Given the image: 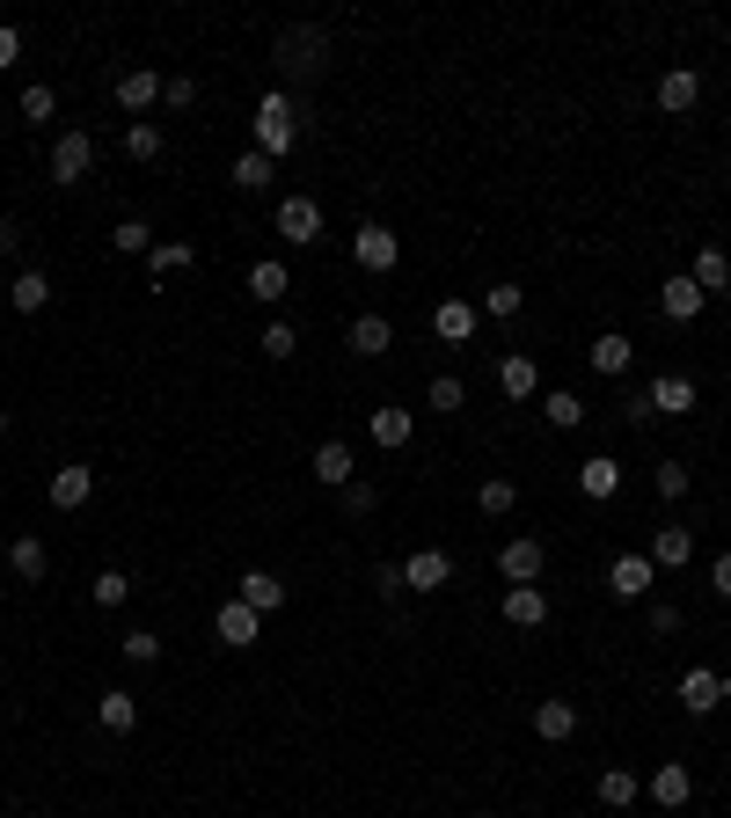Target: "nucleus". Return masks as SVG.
Segmentation results:
<instances>
[{
    "label": "nucleus",
    "mask_w": 731,
    "mask_h": 818,
    "mask_svg": "<svg viewBox=\"0 0 731 818\" xmlns=\"http://www.w3.org/2000/svg\"><path fill=\"white\" fill-rule=\"evenodd\" d=\"M637 775H629V767H600V804H608V811H629V804H637Z\"/></svg>",
    "instance_id": "c85d7f7f"
},
{
    "label": "nucleus",
    "mask_w": 731,
    "mask_h": 818,
    "mask_svg": "<svg viewBox=\"0 0 731 818\" xmlns=\"http://www.w3.org/2000/svg\"><path fill=\"white\" fill-rule=\"evenodd\" d=\"M659 307H665V322H695V314L710 307V293H702L695 279H665L659 285Z\"/></svg>",
    "instance_id": "ddd939ff"
},
{
    "label": "nucleus",
    "mask_w": 731,
    "mask_h": 818,
    "mask_svg": "<svg viewBox=\"0 0 731 818\" xmlns=\"http://www.w3.org/2000/svg\"><path fill=\"white\" fill-rule=\"evenodd\" d=\"M293 344H300V336L286 330V322H271V330H263V358H293Z\"/></svg>",
    "instance_id": "de8ad7c7"
},
{
    "label": "nucleus",
    "mask_w": 731,
    "mask_h": 818,
    "mask_svg": "<svg viewBox=\"0 0 731 818\" xmlns=\"http://www.w3.org/2000/svg\"><path fill=\"white\" fill-rule=\"evenodd\" d=\"M0 432H8V410H0Z\"/></svg>",
    "instance_id": "5fc2aeb1"
},
{
    "label": "nucleus",
    "mask_w": 731,
    "mask_h": 818,
    "mask_svg": "<svg viewBox=\"0 0 731 818\" xmlns=\"http://www.w3.org/2000/svg\"><path fill=\"white\" fill-rule=\"evenodd\" d=\"M286 285H293V279H286V263H271V256L249 263V300H286Z\"/></svg>",
    "instance_id": "c756f323"
},
{
    "label": "nucleus",
    "mask_w": 731,
    "mask_h": 818,
    "mask_svg": "<svg viewBox=\"0 0 731 818\" xmlns=\"http://www.w3.org/2000/svg\"><path fill=\"white\" fill-rule=\"evenodd\" d=\"M461 402H469V387L453 381V373H439V381H432V410H461Z\"/></svg>",
    "instance_id": "a18cd8bd"
},
{
    "label": "nucleus",
    "mask_w": 731,
    "mask_h": 818,
    "mask_svg": "<svg viewBox=\"0 0 731 818\" xmlns=\"http://www.w3.org/2000/svg\"><path fill=\"white\" fill-rule=\"evenodd\" d=\"M541 417L557 424V432H578V424H585V402H578V395H571V387H557V395L541 402Z\"/></svg>",
    "instance_id": "473e14b6"
},
{
    "label": "nucleus",
    "mask_w": 731,
    "mask_h": 818,
    "mask_svg": "<svg viewBox=\"0 0 731 818\" xmlns=\"http://www.w3.org/2000/svg\"><path fill=\"white\" fill-rule=\"evenodd\" d=\"M680 701H688L695 716H710L717 701H724V679H717V673H702V665H695V673H680Z\"/></svg>",
    "instance_id": "b1692460"
},
{
    "label": "nucleus",
    "mask_w": 731,
    "mask_h": 818,
    "mask_svg": "<svg viewBox=\"0 0 731 818\" xmlns=\"http://www.w3.org/2000/svg\"><path fill=\"white\" fill-rule=\"evenodd\" d=\"M300 140V118H293V95H286V88H271V95H263L257 103V154H271L279 161L286 147Z\"/></svg>",
    "instance_id": "f257e3e1"
},
{
    "label": "nucleus",
    "mask_w": 731,
    "mask_h": 818,
    "mask_svg": "<svg viewBox=\"0 0 731 818\" xmlns=\"http://www.w3.org/2000/svg\"><path fill=\"white\" fill-rule=\"evenodd\" d=\"M16 59H22V37L8 30V22H0V67H16Z\"/></svg>",
    "instance_id": "3c124183"
},
{
    "label": "nucleus",
    "mask_w": 731,
    "mask_h": 818,
    "mask_svg": "<svg viewBox=\"0 0 731 818\" xmlns=\"http://www.w3.org/2000/svg\"><path fill=\"white\" fill-rule=\"evenodd\" d=\"M16 249H22V226L8 220V212H0V256H16Z\"/></svg>",
    "instance_id": "603ef678"
},
{
    "label": "nucleus",
    "mask_w": 731,
    "mask_h": 818,
    "mask_svg": "<svg viewBox=\"0 0 731 818\" xmlns=\"http://www.w3.org/2000/svg\"><path fill=\"white\" fill-rule=\"evenodd\" d=\"M314 483H330V489L359 483V461H351L344 438H322V446H314Z\"/></svg>",
    "instance_id": "9d476101"
},
{
    "label": "nucleus",
    "mask_w": 731,
    "mask_h": 818,
    "mask_svg": "<svg viewBox=\"0 0 731 818\" xmlns=\"http://www.w3.org/2000/svg\"><path fill=\"white\" fill-rule=\"evenodd\" d=\"M534 381H541V373H534V358H527V351H512L505 366H498V387H505L512 402H520V395H534Z\"/></svg>",
    "instance_id": "7c9ffc66"
},
{
    "label": "nucleus",
    "mask_w": 731,
    "mask_h": 818,
    "mask_svg": "<svg viewBox=\"0 0 731 818\" xmlns=\"http://www.w3.org/2000/svg\"><path fill=\"white\" fill-rule=\"evenodd\" d=\"M644 402H651V417H688V410H695V381H688V373H659V381L644 387Z\"/></svg>",
    "instance_id": "423d86ee"
},
{
    "label": "nucleus",
    "mask_w": 731,
    "mask_h": 818,
    "mask_svg": "<svg viewBox=\"0 0 731 818\" xmlns=\"http://www.w3.org/2000/svg\"><path fill=\"white\" fill-rule=\"evenodd\" d=\"M351 256H359V271H395L402 242H395V234H388V226L359 220V234H351Z\"/></svg>",
    "instance_id": "7ed1b4c3"
},
{
    "label": "nucleus",
    "mask_w": 731,
    "mask_h": 818,
    "mask_svg": "<svg viewBox=\"0 0 731 818\" xmlns=\"http://www.w3.org/2000/svg\"><path fill=\"white\" fill-rule=\"evenodd\" d=\"M118 650H124V658H132V665H154V658H161V636H147V628H132V636H124Z\"/></svg>",
    "instance_id": "37998d69"
},
{
    "label": "nucleus",
    "mask_w": 731,
    "mask_h": 818,
    "mask_svg": "<svg viewBox=\"0 0 731 818\" xmlns=\"http://www.w3.org/2000/svg\"><path fill=\"white\" fill-rule=\"evenodd\" d=\"M688 279H695L702 285V293H724V285H731V256H724V249H695V271H688Z\"/></svg>",
    "instance_id": "bb28decb"
},
{
    "label": "nucleus",
    "mask_w": 731,
    "mask_h": 818,
    "mask_svg": "<svg viewBox=\"0 0 731 818\" xmlns=\"http://www.w3.org/2000/svg\"><path fill=\"white\" fill-rule=\"evenodd\" d=\"M161 103H169V110H191L198 103V81H191V73H169V81H161Z\"/></svg>",
    "instance_id": "79ce46f5"
},
{
    "label": "nucleus",
    "mask_w": 731,
    "mask_h": 818,
    "mask_svg": "<svg viewBox=\"0 0 731 818\" xmlns=\"http://www.w3.org/2000/svg\"><path fill=\"white\" fill-rule=\"evenodd\" d=\"M475 818H490V811H475Z\"/></svg>",
    "instance_id": "6e6d98bb"
},
{
    "label": "nucleus",
    "mask_w": 731,
    "mask_h": 818,
    "mask_svg": "<svg viewBox=\"0 0 731 818\" xmlns=\"http://www.w3.org/2000/svg\"><path fill=\"white\" fill-rule=\"evenodd\" d=\"M212 636H220L227 650H249V644L263 636V614H257V607H242V599H227V607L212 614Z\"/></svg>",
    "instance_id": "20e7f679"
},
{
    "label": "nucleus",
    "mask_w": 731,
    "mask_h": 818,
    "mask_svg": "<svg viewBox=\"0 0 731 818\" xmlns=\"http://www.w3.org/2000/svg\"><path fill=\"white\" fill-rule=\"evenodd\" d=\"M505 622L512 628H541V622H549V593H541V585H512V593H505Z\"/></svg>",
    "instance_id": "f3484780"
},
{
    "label": "nucleus",
    "mask_w": 731,
    "mask_h": 818,
    "mask_svg": "<svg viewBox=\"0 0 731 818\" xmlns=\"http://www.w3.org/2000/svg\"><path fill=\"white\" fill-rule=\"evenodd\" d=\"M644 556L659 563V570H688V563H695V534H688V526H659Z\"/></svg>",
    "instance_id": "9b49d317"
},
{
    "label": "nucleus",
    "mask_w": 731,
    "mask_h": 818,
    "mask_svg": "<svg viewBox=\"0 0 731 818\" xmlns=\"http://www.w3.org/2000/svg\"><path fill=\"white\" fill-rule=\"evenodd\" d=\"M279 67L293 73V81L300 73H322V30H286L279 37Z\"/></svg>",
    "instance_id": "6e6552de"
},
{
    "label": "nucleus",
    "mask_w": 731,
    "mask_h": 818,
    "mask_svg": "<svg viewBox=\"0 0 731 818\" xmlns=\"http://www.w3.org/2000/svg\"><path fill=\"white\" fill-rule=\"evenodd\" d=\"M234 183H242V191H263V183H271V154H257V147H249V154L234 161Z\"/></svg>",
    "instance_id": "a19ab883"
},
{
    "label": "nucleus",
    "mask_w": 731,
    "mask_h": 818,
    "mask_svg": "<svg viewBox=\"0 0 731 818\" xmlns=\"http://www.w3.org/2000/svg\"><path fill=\"white\" fill-rule=\"evenodd\" d=\"M717 599H731V548L717 556Z\"/></svg>",
    "instance_id": "864d4df0"
},
{
    "label": "nucleus",
    "mask_w": 731,
    "mask_h": 818,
    "mask_svg": "<svg viewBox=\"0 0 731 818\" xmlns=\"http://www.w3.org/2000/svg\"><path fill=\"white\" fill-rule=\"evenodd\" d=\"M520 307H527V293H520V285H490V293H483V314H490V322H512Z\"/></svg>",
    "instance_id": "ea45409f"
},
{
    "label": "nucleus",
    "mask_w": 731,
    "mask_h": 818,
    "mask_svg": "<svg viewBox=\"0 0 731 818\" xmlns=\"http://www.w3.org/2000/svg\"><path fill=\"white\" fill-rule=\"evenodd\" d=\"M8 570H16V577H30V585H37V577L52 570V556H44V541H37V534H16V541H8Z\"/></svg>",
    "instance_id": "393cba45"
},
{
    "label": "nucleus",
    "mask_w": 731,
    "mask_h": 818,
    "mask_svg": "<svg viewBox=\"0 0 731 818\" xmlns=\"http://www.w3.org/2000/svg\"><path fill=\"white\" fill-rule=\"evenodd\" d=\"M8 300H16V314H37L44 300H52V279H44V271H16V293Z\"/></svg>",
    "instance_id": "2f4dec72"
},
{
    "label": "nucleus",
    "mask_w": 731,
    "mask_h": 818,
    "mask_svg": "<svg viewBox=\"0 0 731 818\" xmlns=\"http://www.w3.org/2000/svg\"><path fill=\"white\" fill-rule=\"evenodd\" d=\"M651 585H659V563L651 556H614V570H608L614 599H651Z\"/></svg>",
    "instance_id": "39448f33"
},
{
    "label": "nucleus",
    "mask_w": 731,
    "mask_h": 818,
    "mask_svg": "<svg viewBox=\"0 0 731 818\" xmlns=\"http://www.w3.org/2000/svg\"><path fill=\"white\" fill-rule=\"evenodd\" d=\"M659 497H688V468L680 461H659Z\"/></svg>",
    "instance_id": "09e8293b"
},
{
    "label": "nucleus",
    "mask_w": 731,
    "mask_h": 818,
    "mask_svg": "<svg viewBox=\"0 0 731 818\" xmlns=\"http://www.w3.org/2000/svg\"><path fill=\"white\" fill-rule=\"evenodd\" d=\"M279 242H293V249L322 242V205L314 198H279Z\"/></svg>",
    "instance_id": "f03ea898"
},
{
    "label": "nucleus",
    "mask_w": 731,
    "mask_h": 818,
    "mask_svg": "<svg viewBox=\"0 0 731 818\" xmlns=\"http://www.w3.org/2000/svg\"><path fill=\"white\" fill-rule=\"evenodd\" d=\"M578 731V709L571 701H541L534 709V738H549V746H563V738Z\"/></svg>",
    "instance_id": "a878e982"
},
{
    "label": "nucleus",
    "mask_w": 731,
    "mask_h": 818,
    "mask_svg": "<svg viewBox=\"0 0 731 818\" xmlns=\"http://www.w3.org/2000/svg\"><path fill=\"white\" fill-rule=\"evenodd\" d=\"M52 118H59V95H52V88H44V81L22 88V124H52Z\"/></svg>",
    "instance_id": "4c0bfd02"
},
{
    "label": "nucleus",
    "mask_w": 731,
    "mask_h": 818,
    "mask_svg": "<svg viewBox=\"0 0 731 818\" xmlns=\"http://www.w3.org/2000/svg\"><path fill=\"white\" fill-rule=\"evenodd\" d=\"M88 497H96V468H81V461H67V468L52 475V505H59V512H81Z\"/></svg>",
    "instance_id": "4468645a"
},
{
    "label": "nucleus",
    "mask_w": 731,
    "mask_h": 818,
    "mask_svg": "<svg viewBox=\"0 0 731 818\" xmlns=\"http://www.w3.org/2000/svg\"><path fill=\"white\" fill-rule=\"evenodd\" d=\"M88 593H96V607H124V599H132V577H124V570H96Z\"/></svg>",
    "instance_id": "58836bf2"
},
{
    "label": "nucleus",
    "mask_w": 731,
    "mask_h": 818,
    "mask_svg": "<svg viewBox=\"0 0 731 818\" xmlns=\"http://www.w3.org/2000/svg\"><path fill=\"white\" fill-rule=\"evenodd\" d=\"M695 103H702V73H695V67H673V73H659V110L688 118Z\"/></svg>",
    "instance_id": "1a4fd4ad"
},
{
    "label": "nucleus",
    "mask_w": 731,
    "mask_h": 818,
    "mask_svg": "<svg viewBox=\"0 0 731 818\" xmlns=\"http://www.w3.org/2000/svg\"><path fill=\"white\" fill-rule=\"evenodd\" d=\"M695 797V775L680 760H659V775H651V804H665V811H680V804Z\"/></svg>",
    "instance_id": "2eb2a0df"
},
{
    "label": "nucleus",
    "mask_w": 731,
    "mask_h": 818,
    "mask_svg": "<svg viewBox=\"0 0 731 818\" xmlns=\"http://www.w3.org/2000/svg\"><path fill=\"white\" fill-rule=\"evenodd\" d=\"M118 103L140 118V110H154L161 103V73H147V67H132V73H118Z\"/></svg>",
    "instance_id": "a211bd4d"
},
{
    "label": "nucleus",
    "mask_w": 731,
    "mask_h": 818,
    "mask_svg": "<svg viewBox=\"0 0 731 818\" xmlns=\"http://www.w3.org/2000/svg\"><path fill=\"white\" fill-rule=\"evenodd\" d=\"M110 249H124V256H154V226H147V220H118Z\"/></svg>",
    "instance_id": "f704fd0d"
},
{
    "label": "nucleus",
    "mask_w": 731,
    "mask_h": 818,
    "mask_svg": "<svg viewBox=\"0 0 731 818\" xmlns=\"http://www.w3.org/2000/svg\"><path fill=\"white\" fill-rule=\"evenodd\" d=\"M373 446H410V410H373Z\"/></svg>",
    "instance_id": "c9c22d12"
},
{
    "label": "nucleus",
    "mask_w": 731,
    "mask_h": 818,
    "mask_svg": "<svg viewBox=\"0 0 731 818\" xmlns=\"http://www.w3.org/2000/svg\"><path fill=\"white\" fill-rule=\"evenodd\" d=\"M88 169H96V140H88V132H59V147H52V175H59V183H81Z\"/></svg>",
    "instance_id": "0eeeda50"
},
{
    "label": "nucleus",
    "mask_w": 731,
    "mask_h": 818,
    "mask_svg": "<svg viewBox=\"0 0 731 818\" xmlns=\"http://www.w3.org/2000/svg\"><path fill=\"white\" fill-rule=\"evenodd\" d=\"M498 570H505L512 585H534V577H541V541H534V534L505 541V556H498Z\"/></svg>",
    "instance_id": "dca6fc26"
},
{
    "label": "nucleus",
    "mask_w": 731,
    "mask_h": 818,
    "mask_svg": "<svg viewBox=\"0 0 731 818\" xmlns=\"http://www.w3.org/2000/svg\"><path fill=\"white\" fill-rule=\"evenodd\" d=\"M447 577H453V556H447V548H418V556L402 563V585H418V593H439Z\"/></svg>",
    "instance_id": "f8f14e48"
},
{
    "label": "nucleus",
    "mask_w": 731,
    "mask_h": 818,
    "mask_svg": "<svg viewBox=\"0 0 731 818\" xmlns=\"http://www.w3.org/2000/svg\"><path fill=\"white\" fill-rule=\"evenodd\" d=\"M585 358H592V373H608V381H614V373H629V358H637V344H629V336H592V351H585Z\"/></svg>",
    "instance_id": "5701e85b"
},
{
    "label": "nucleus",
    "mask_w": 731,
    "mask_h": 818,
    "mask_svg": "<svg viewBox=\"0 0 731 818\" xmlns=\"http://www.w3.org/2000/svg\"><path fill=\"white\" fill-rule=\"evenodd\" d=\"M234 599H242V607H257V614H279V607H286V585H279L271 570H242V593H234Z\"/></svg>",
    "instance_id": "6ab92c4d"
},
{
    "label": "nucleus",
    "mask_w": 731,
    "mask_h": 818,
    "mask_svg": "<svg viewBox=\"0 0 731 818\" xmlns=\"http://www.w3.org/2000/svg\"><path fill=\"white\" fill-rule=\"evenodd\" d=\"M96 716H103V731H132V724H140V701L124 695V687H110V695H96Z\"/></svg>",
    "instance_id": "cd10ccee"
},
{
    "label": "nucleus",
    "mask_w": 731,
    "mask_h": 818,
    "mask_svg": "<svg viewBox=\"0 0 731 818\" xmlns=\"http://www.w3.org/2000/svg\"><path fill=\"white\" fill-rule=\"evenodd\" d=\"M432 330L447 336V344H469V336H475V300H439Z\"/></svg>",
    "instance_id": "412c9836"
},
{
    "label": "nucleus",
    "mask_w": 731,
    "mask_h": 818,
    "mask_svg": "<svg viewBox=\"0 0 731 818\" xmlns=\"http://www.w3.org/2000/svg\"><path fill=\"white\" fill-rule=\"evenodd\" d=\"M475 505H483V512H490V519H505V512H512V505H520V489H512V483H505V475H490V483H483V489H475Z\"/></svg>",
    "instance_id": "e433bc0d"
},
{
    "label": "nucleus",
    "mask_w": 731,
    "mask_h": 818,
    "mask_svg": "<svg viewBox=\"0 0 731 818\" xmlns=\"http://www.w3.org/2000/svg\"><path fill=\"white\" fill-rule=\"evenodd\" d=\"M373 505H381V489H373V483H344V512H351V519H366Z\"/></svg>",
    "instance_id": "c03bdc74"
},
{
    "label": "nucleus",
    "mask_w": 731,
    "mask_h": 818,
    "mask_svg": "<svg viewBox=\"0 0 731 818\" xmlns=\"http://www.w3.org/2000/svg\"><path fill=\"white\" fill-rule=\"evenodd\" d=\"M388 344H395L388 314H359V322H351V351H359V358H388Z\"/></svg>",
    "instance_id": "4be33fe9"
},
{
    "label": "nucleus",
    "mask_w": 731,
    "mask_h": 818,
    "mask_svg": "<svg viewBox=\"0 0 731 818\" xmlns=\"http://www.w3.org/2000/svg\"><path fill=\"white\" fill-rule=\"evenodd\" d=\"M680 628V607H665V599H651V636H673Z\"/></svg>",
    "instance_id": "8fccbe9b"
},
{
    "label": "nucleus",
    "mask_w": 731,
    "mask_h": 818,
    "mask_svg": "<svg viewBox=\"0 0 731 818\" xmlns=\"http://www.w3.org/2000/svg\"><path fill=\"white\" fill-rule=\"evenodd\" d=\"M154 154H161V124L132 118V124H124V161H154Z\"/></svg>",
    "instance_id": "72a5a7b5"
},
{
    "label": "nucleus",
    "mask_w": 731,
    "mask_h": 818,
    "mask_svg": "<svg viewBox=\"0 0 731 818\" xmlns=\"http://www.w3.org/2000/svg\"><path fill=\"white\" fill-rule=\"evenodd\" d=\"M578 489L600 505V497H614V489H622V468H614L608 453H592V461H578Z\"/></svg>",
    "instance_id": "aec40b11"
},
{
    "label": "nucleus",
    "mask_w": 731,
    "mask_h": 818,
    "mask_svg": "<svg viewBox=\"0 0 731 818\" xmlns=\"http://www.w3.org/2000/svg\"><path fill=\"white\" fill-rule=\"evenodd\" d=\"M154 271H183V263H191V242H154Z\"/></svg>",
    "instance_id": "49530a36"
}]
</instances>
